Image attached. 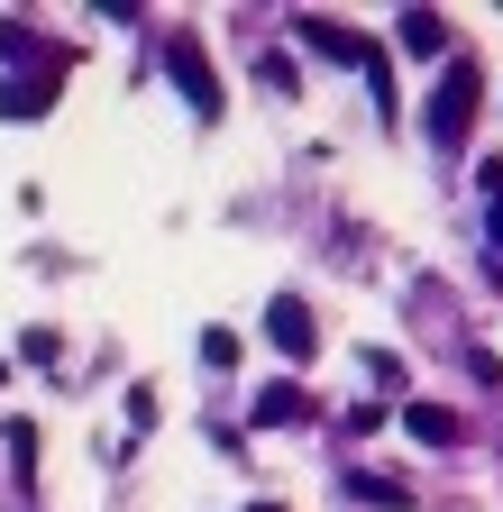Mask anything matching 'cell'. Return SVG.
<instances>
[{
    "label": "cell",
    "instance_id": "7c38bea8",
    "mask_svg": "<svg viewBox=\"0 0 503 512\" xmlns=\"http://www.w3.org/2000/svg\"><path fill=\"white\" fill-rule=\"evenodd\" d=\"M202 366H238V330H202Z\"/></svg>",
    "mask_w": 503,
    "mask_h": 512
},
{
    "label": "cell",
    "instance_id": "3957f363",
    "mask_svg": "<svg viewBox=\"0 0 503 512\" xmlns=\"http://www.w3.org/2000/svg\"><path fill=\"white\" fill-rule=\"evenodd\" d=\"M293 46H311V55H321V64H366V74H375V64H385V46H366L357 28H339V19H293Z\"/></svg>",
    "mask_w": 503,
    "mask_h": 512
},
{
    "label": "cell",
    "instance_id": "ba28073f",
    "mask_svg": "<svg viewBox=\"0 0 503 512\" xmlns=\"http://www.w3.org/2000/svg\"><path fill=\"white\" fill-rule=\"evenodd\" d=\"M403 46L412 55H449V19L439 10H403Z\"/></svg>",
    "mask_w": 503,
    "mask_h": 512
},
{
    "label": "cell",
    "instance_id": "30bf717a",
    "mask_svg": "<svg viewBox=\"0 0 503 512\" xmlns=\"http://www.w3.org/2000/svg\"><path fill=\"white\" fill-rule=\"evenodd\" d=\"M366 384H385V394H403V384H412V366H403L394 348H366Z\"/></svg>",
    "mask_w": 503,
    "mask_h": 512
},
{
    "label": "cell",
    "instance_id": "277c9868",
    "mask_svg": "<svg viewBox=\"0 0 503 512\" xmlns=\"http://www.w3.org/2000/svg\"><path fill=\"white\" fill-rule=\"evenodd\" d=\"M266 339H275L284 357H311V348H321V320H311L293 293H275V302H266Z\"/></svg>",
    "mask_w": 503,
    "mask_h": 512
},
{
    "label": "cell",
    "instance_id": "4fadbf2b",
    "mask_svg": "<svg viewBox=\"0 0 503 512\" xmlns=\"http://www.w3.org/2000/svg\"><path fill=\"white\" fill-rule=\"evenodd\" d=\"M485 275H494V284H503V256H485Z\"/></svg>",
    "mask_w": 503,
    "mask_h": 512
},
{
    "label": "cell",
    "instance_id": "6da1fadb",
    "mask_svg": "<svg viewBox=\"0 0 503 512\" xmlns=\"http://www.w3.org/2000/svg\"><path fill=\"white\" fill-rule=\"evenodd\" d=\"M476 92H485V74H476V55H449L439 64V92H430V138L439 147H467V128H476Z\"/></svg>",
    "mask_w": 503,
    "mask_h": 512
},
{
    "label": "cell",
    "instance_id": "9c48e42d",
    "mask_svg": "<svg viewBox=\"0 0 503 512\" xmlns=\"http://www.w3.org/2000/svg\"><path fill=\"white\" fill-rule=\"evenodd\" d=\"M348 485H357L366 503H385V512H403V503H412V485H403V476H375V467H357Z\"/></svg>",
    "mask_w": 503,
    "mask_h": 512
},
{
    "label": "cell",
    "instance_id": "7a4b0ae2",
    "mask_svg": "<svg viewBox=\"0 0 503 512\" xmlns=\"http://www.w3.org/2000/svg\"><path fill=\"white\" fill-rule=\"evenodd\" d=\"M165 64H174L183 101H193V119H220V74H211V55H202L193 28H174V37H165Z\"/></svg>",
    "mask_w": 503,
    "mask_h": 512
},
{
    "label": "cell",
    "instance_id": "5b68a950",
    "mask_svg": "<svg viewBox=\"0 0 503 512\" xmlns=\"http://www.w3.org/2000/svg\"><path fill=\"white\" fill-rule=\"evenodd\" d=\"M403 430H412L421 448H458V412H449V403H412V412H403Z\"/></svg>",
    "mask_w": 503,
    "mask_h": 512
},
{
    "label": "cell",
    "instance_id": "5bb4252c",
    "mask_svg": "<svg viewBox=\"0 0 503 512\" xmlns=\"http://www.w3.org/2000/svg\"><path fill=\"white\" fill-rule=\"evenodd\" d=\"M247 512H284V503H247Z\"/></svg>",
    "mask_w": 503,
    "mask_h": 512
},
{
    "label": "cell",
    "instance_id": "8992f818",
    "mask_svg": "<svg viewBox=\"0 0 503 512\" xmlns=\"http://www.w3.org/2000/svg\"><path fill=\"white\" fill-rule=\"evenodd\" d=\"M293 421H311L302 384H266V394H257V430H293Z\"/></svg>",
    "mask_w": 503,
    "mask_h": 512
},
{
    "label": "cell",
    "instance_id": "52a82bcc",
    "mask_svg": "<svg viewBox=\"0 0 503 512\" xmlns=\"http://www.w3.org/2000/svg\"><path fill=\"white\" fill-rule=\"evenodd\" d=\"M55 110V74H37V83H10L0 92V119H46Z\"/></svg>",
    "mask_w": 503,
    "mask_h": 512
},
{
    "label": "cell",
    "instance_id": "8fae6325",
    "mask_svg": "<svg viewBox=\"0 0 503 512\" xmlns=\"http://www.w3.org/2000/svg\"><path fill=\"white\" fill-rule=\"evenodd\" d=\"M257 83H266V92H293L302 74H293V55H257Z\"/></svg>",
    "mask_w": 503,
    "mask_h": 512
}]
</instances>
